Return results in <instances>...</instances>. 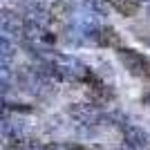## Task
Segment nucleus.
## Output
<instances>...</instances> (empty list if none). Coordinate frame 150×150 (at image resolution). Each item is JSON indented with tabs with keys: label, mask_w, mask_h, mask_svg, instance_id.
I'll use <instances>...</instances> for the list:
<instances>
[{
	"label": "nucleus",
	"mask_w": 150,
	"mask_h": 150,
	"mask_svg": "<svg viewBox=\"0 0 150 150\" xmlns=\"http://www.w3.org/2000/svg\"><path fill=\"white\" fill-rule=\"evenodd\" d=\"M108 5L117 9L121 16H134L141 9V0H108Z\"/></svg>",
	"instance_id": "3"
},
{
	"label": "nucleus",
	"mask_w": 150,
	"mask_h": 150,
	"mask_svg": "<svg viewBox=\"0 0 150 150\" xmlns=\"http://www.w3.org/2000/svg\"><path fill=\"white\" fill-rule=\"evenodd\" d=\"M117 56H119V61L123 63V67L128 69L132 76H144V79L150 76V58L144 56L141 52L119 47V50H117Z\"/></svg>",
	"instance_id": "1"
},
{
	"label": "nucleus",
	"mask_w": 150,
	"mask_h": 150,
	"mask_svg": "<svg viewBox=\"0 0 150 150\" xmlns=\"http://www.w3.org/2000/svg\"><path fill=\"white\" fill-rule=\"evenodd\" d=\"M96 43L99 45H105V47H119L121 43V38L119 34L112 29V27H103V29H96Z\"/></svg>",
	"instance_id": "4"
},
{
	"label": "nucleus",
	"mask_w": 150,
	"mask_h": 150,
	"mask_svg": "<svg viewBox=\"0 0 150 150\" xmlns=\"http://www.w3.org/2000/svg\"><path fill=\"white\" fill-rule=\"evenodd\" d=\"M146 101H148V108H150V92H148V96H146Z\"/></svg>",
	"instance_id": "5"
},
{
	"label": "nucleus",
	"mask_w": 150,
	"mask_h": 150,
	"mask_svg": "<svg viewBox=\"0 0 150 150\" xmlns=\"http://www.w3.org/2000/svg\"><path fill=\"white\" fill-rule=\"evenodd\" d=\"M148 13H150V5H148Z\"/></svg>",
	"instance_id": "6"
},
{
	"label": "nucleus",
	"mask_w": 150,
	"mask_h": 150,
	"mask_svg": "<svg viewBox=\"0 0 150 150\" xmlns=\"http://www.w3.org/2000/svg\"><path fill=\"white\" fill-rule=\"evenodd\" d=\"M123 144H125V148H130V150H139L148 144V134L139 125H128L123 130Z\"/></svg>",
	"instance_id": "2"
}]
</instances>
